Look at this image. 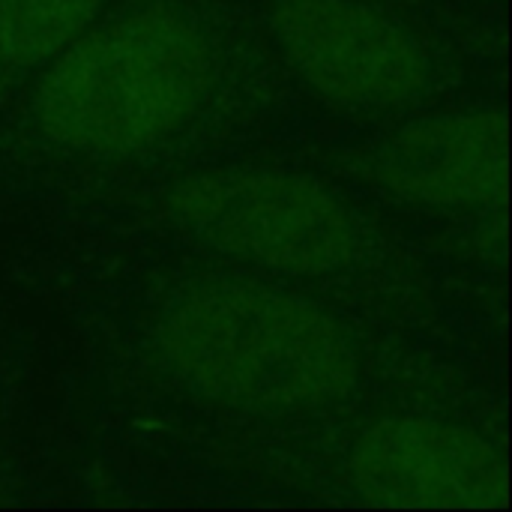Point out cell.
Wrapping results in <instances>:
<instances>
[{"label":"cell","mask_w":512,"mask_h":512,"mask_svg":"<svg viewBox=\"0 0 512 512\" xmlns=\"http://www.w3.org/2000/svg\"><path fill=\"white\" fill-rule=\"evenodd\" d=\"M162 345L192 387L240 408H318L357 381V357L327 315L258 285L198 288L168 315Z\"/></svg>","instance_id":"obj_1"},{"label":"cell","mask_w":512,"mask_h":512,"mask_svg":"<svg viewBox=\"0 0 512 512\" xmlns=\"http://www.w3.org/2000/svg\"><path fill=\"white\" fill-rule=\"evenodd\" d=\"M210 54L171 12H138L72 39L36 90L42 132L87 153H126L174 132L201 102Z\"/></svg>","instance_id":"obj_2"},{"label":"cell","mask_w":512,"mask_h":512,"mask_svg":"<svg viewBox=\"0 0 512 512\" xmlns=\"http://www.w3.org/2000/svg\"><path fill=\"white\" fill-rule=\"evenodd\" d=\"M168 204L204 243L273 270L327 273L354 252L348 213L306 177L210 171L186 177Z\"/></svg>","instance_id":"obj_3"},{"label":"cell","mask_w":512,"mask_h":512,"mask_svg":"<svg viewBox=\"0 0 512 512\" xmlns=\"http://www.w3.org/2000/svg\"><path fill=\"white\" fill-rule=\"evenodd\" d=\"M273 24L294 69L336 102L393 105L426 84L414 36L363 3L282 0Z\"/></svg>","instance_id":"obj_4"},{"label":"cell","mask_w":512,"mask_h":512,"mask_svg":"<svg viewBox=\"0 0 512 512\" xmlns=\"http://www.w3.org/2000/svg\"><path fill=\"white\" fill-rule=\"evenodd\" d=\"M351 474L363 498L387 507H498L507 471L468 429L435 420H381L354 447Z\"/></svg>","instance_id":"obj_5"},{"label":"cell","mask_w":512,"mask_h":512,"mask_svg":"<svg viewBox=\"0 0 512 512\" xmlns=\"http://www.w3.org/2000/svg\"><path fill=\"white\" fill-rule=\"evenodd\" d=\"M504 120L495 111L411 123L369 150L366 171L390 192L441 207L492 201L504 183Z\"/></svg>","instance_id":"obj_6"},{"label":"cell","mask_w":512,"mask_h":512,"mask_svg":"<svg viewBox=\"0 0 512 512\" xmlns=\"http://www.w3.org/2000/svg\"><path fill=\"white\" fill-rule=\"evenodd\" d=\"M102 0H0V66L27 69L57 57L93 21Z\"/></svg>","instance_id":"obj_7"}]
</instances>
